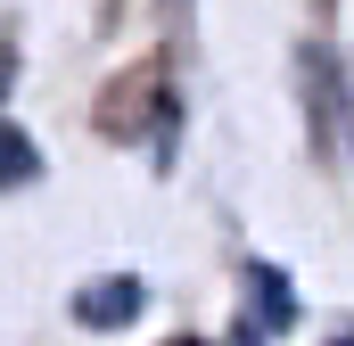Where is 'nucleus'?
<instances>
[{
    "label": "nucleus",
    "mask_w": 354,
    "mask_h": 346,
    "mask_svg": "<svg viewBox=\"0 0 354 346\" xmlns=\"http://www.w3.org/2000/svg\"><path fill=\"white\" fill-rule=\"evenodd\" d=\"M248 280H256V297H264V322H272V330H288V313H297V305H288V280H280L272 264H256Z\"/></svg>",
    "instance_id": "nucleus-3"
},
{
    "label": "nucleus",
    "mask_w": 354,
    "mask_h": 346,
    "mask_svg": "<svg viewBox=\"0 0 354 346\" xmlns=\"http://www.w3.org/2000/svg\"><path fill=\"white\" fill-rule=\"evenodd\" d=\"M140 305H149V289H140L132 272H115V280H83V289H75V322H83V330H124Z\"/></svg>",
    "instance_id": "nucleus-1"
},
{
    "label": "nucleus",
    "mask_w": 354,
    "mask_h": 346,
    "mask_svg": "<svg viewBox=\"0 0 354 346\" xmlns=\"http://www.w3.org/2000/svg\"><path fill=\"white\" fill-rule=\"evenodd\" d=\"M33 173H41V149H33L17 124H0V190H25Z\"/></svg>",
    "instance_id": "nucleus-2"
}]
</instances>
